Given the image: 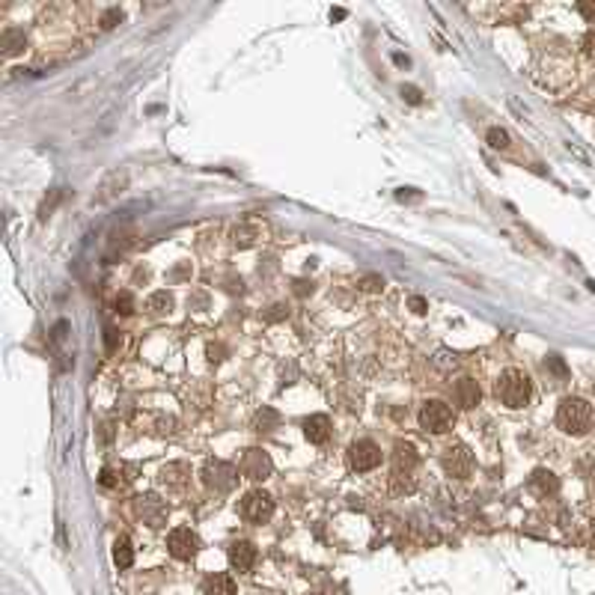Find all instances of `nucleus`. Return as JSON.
Listing matches in <instances>:
<instances>
[{
  "mask_svg": "<svg viewBox=\"0 0 595 595\" xmlns=\"http://www.w3.org/2000/svg\"><path fill=\"white\" fill-rule=\"evenodd\" d=\"M488 146L491 149H509L512 146V137L506 128H491L488 131Z\"/></svg>",
  "mask_w": 595,
  "mask_h": 595,
  "instance_id": "21",
  "label": "nucleus"
},
{
  "mask_svg": "<svg viewBox=\"0 0 595 595\" xmlns=\"http://www.w3.org/2000/svg\"><path fill=\"white\" fill-rule=\"evenodd\" d=\"M381 447L376 440H355L348 447V468L357 470V473H366V470H376L381 465Z\"/></svg>",
  "mask_w": 595,
  "mask_h": 595,
  "instance_id": "6",
  "label": "nucleus"
},
{
  "mask_svg": "<svg viewBox=\"0 0 595 595\" xmlns=\"http://www.w3.org/2000/svg\"><path fill=\"white\" fill-rule=\"evenodd\" d=\"M440 461H444L447 477H453V479H468L470 470H473V456L465 444H449L444 449V458Z\"/></svg>",
  "mask_w": 595,
  "mask_h": 595,
  "instance_id": "8",
  "label": "nucleus"
},
{
  "mask_svg": "<svg viewBox=\"0 0 595 595\" xmlns=\"http://www.w3.org/2000/svg\"><path fill=\"white\" fill-rule=\"evenodd\" d=\"M134 512L149 527H164V521H167V506L155 494H140V497H134Z\"/></svg>",
  "mask_w": 595,
  "mask_h": 595,
  "instance_id": "10",
  "label": "nucleus"
},
{
  "mask_svg": "<svg viewBox=\"0 0 595 595\" xmlns=\"http://www.w3.org/2000/svg\"><path fill=\"white\" fill-rule=\"evenodd\" d=\"M116 346V330H107V348Z\"/></svg>",
  "mask_w": 595,
  "mask_h": 595,
  "instance_id": "34",
  "label": "nucleus"
},
{
  "mask_svg": "<svg viewBox=\"0 0 595 595\" xmlns=\"http://www.w3.org/2000/svg\"><path fill=\"white\" fill-rule=\"evenodd\" d=\"M203 482L208 491L215 494H229L235 486H238V470L229 465V461H220V458H208L203 465Z\"/></svg>",
  "mask_w": 595,
  "mask_h": 595,
  "instance_id": "3",
  "label": "nucleus"
},
{
  "mask_svg": "<svg viewBox=\"0 0 595 595\" xmlns=\"http://www.w3.org/2000/svg\"><path fill=\"white\" fill-rule=\"evenodd\" d=\"M408 307H411V310H414L417 316H423V313L428 310V307H426V301H423V298H417V295L411 298V301H408Z\"/></svg>",
  "mask_w": 595,
  "mask_h": 595,
  "instance_id": "32",
  "label": "nucleus"
},
{
  "mask_svg": "<svg viewBox=\"0 0 595 595\" xmlns=\"http://www.w3.org/2000/svg\"><path fill=\"white\" fill-rule=\"evenodd\" d=\"M226 557H229V566L235 571H241V575H247V571H253V566H256V548H253V542H247V539H235V542L229 545Z\"/></svg>",
  "mask_w": 595,
  "mask_h": 595,
  "instance_id": "11",
  "label": "nucleus"
},
{
  "mask_svg": "<svg viewBox=\"0 0 595 595\" xmlns=\"http://www.w3.org/2000/svg\"><path fill=\"white\" fill-rule=\"evenodd\" d=\"M241 515H245L250 524H268L271 515H274V497L262 488L247 491L245 500H241Z\"/></svg>",
  "mask_w": 595,
  "mask_h": 595,
  "instance_id": "4",
  "label": "nucleus"
},
{
  "mask_svg": "<svg viewBox=\"0 0 595 595\" xmlns=\"http://www.w3.org/2000/svg\"><path fill=\"white\" fill-rule=\"evenodd\" d=\"M0 48H3V57H15L27 48V33L18 30V27H9L3 30V36H0Z\"/></svg>",
  "mask_w": 595,
  "mask_h": 595,
  "instance_id": "17",
  "label": "nucleus"
},
{
  "mask_svg": "<svg viewBox=\"0 0 595 595\" xmlns=\"http://www.w3.org/2000/svg\"><path fill=\"white\" fill-rule=\"evenodd\" d=\"M119 477H123V473H116L114 468H105L102 477H98V482H102L105 488H116V486H123V479H119Z\"/></svg>",
  "mask_w": 595,
  "mask_h": 595,
  "instance_id": "24",
  "label": "nucleus"
},
{
  "mask_svg": "<svg viewBox=\"0 0 595 595\" xmlns=\"http://www.w3.org/2000/svg\"><path fill=\"white\" fill-rule=\"evenodd\" d=\"M330 432H334V423H330L327 414H313L304 420V435L310 444H325L330 438Z\"/></svg>",
  "mask_w": 595,
  "mask_h": 595,
  "instance_id": "12",
  "label": "nucleus"
},
{
  "mask_svg": "<svg viewBox=\"0 0 595 595\" xmlns=\"http://www.w3.org/2000/svg\"><path fill=\"white\" fill-rule=\"evenodd\" d=\"M167 550H170V557L176 559H194L196 554H200V536H196L191 527H176V530H170L167 536Z\"/></svg>",
  "mask_w": 595,
  "mask_h": 595,
  "instance_id": "7",
  "label": "nucleus"
},
{
  "mask_svg": "<svg viewBox=\"0 0 595 595\" xmlns=\"http://www.w3.org/2000/svg\"><path fill=\"white\" fill-rule=\"evenodd\" d=\"M530 488L539 494V497H554V494L559 491V479H557L554 470L539 468V470H533V477H530Z\"/></svg>",
  "mask_w": 595,
  "mask_h": 595,
  "instance_id": "15",
  "label": "nucleus"
},
{
  "mask_svg": "<svg viewBox=\"0 0 595 595\" xmlns=\"http://www.w3.org/2000/svg\"><path fill=\"white\" fill-rule=\"evenodd\" d=\"M360 286H363L366 292H378V289H384V280L372 274V277H363V280H360Z\"/></svg>",
  "mask_w": 595,
  "mask_h": 595,
  "instance_id": "28",
  "label": "nucleus"
},
{
  "mask_svg": "<svg viewBox=\"0 0 595 595\" xmlns=\"http://www.w3.org/2000/svg\"><path fill=\"white\" fill-rule=\"evenodd\" d=\"M253 235H256V229H247V226H238V229H235V233H233V245H235V247H250V245H253V241H256V238H253Z\"/></svg>",
  "mask_w": 595,
  "mask_h": 595,
  "instance_id": "23",
  "label": "nucleus"
},
{
  "mask_svg": "<svg viewBox=\"0 0 595 595\" xmlns=\"http://www.w3.org/2000/svg\"><path fill=\"white\" fill-rule=\"evenodd\" d=\"M146 310H149L152 316H164V313H170V310H173V295H170V292H155V295H149Z\"/></svg>",
  "mask_w": 595,
  "mask_h": 595,
  "instance_id": "20",
  "label": "nucleus"
},
{
  "mask_svg": "<svg viewBox=\"0 0 595 595\" xmlns=\"http://www.w3.org/2000/svg\"><path fill=\"white\" fill-rule=\"evenodd\" d=\"M592 548H595V521H592Z\"/></svg>",
  "mask_w": 595,
  "mask_h": 595,
  "instance_id": "35",
  "label": "nucleus"
},
{
  "mask_svg": "<svg viewBox=\"0 0 595 595\" xmlns=\"http://www.w3.org/2000/svg\"><path fill=\"white\" fill-rule=\"evenodd\" d=\"M578 13L587 18V21H595V0H580V3H578Z\"/></svg>",
  "mask_w": 595,
  "mask_h": 595,
  "instance_id": "27",
  "label": "nucleus"
},
{
  "mask_svg": "<svg viewBox=\"0 0 595 595\" xmlns=\"http://www.w3.org/2000/svg\"><path fill=\"white\" fill-rule=\"evenodd\" d=\"M417 468V449L408 440H399L393 447V473H414Z\"/></svg>",
  "mask_w": 595,
  "mask_h": 595,
  "instance_id": "14",
  "label": "nucleus"
},
{
  "mask_svg": "<svg viewBox=\"0 0 595 595\" xmlns=\"http://www.w3.org/2000/svg\"><path fill=\"white\" fill-rule=\"evenodd\" d=\"M583 54H587V57H595V30H589L587 36H583Z\"/></svg>",
  "mask_w": 595,
  "mask_h": 595,
  "instance_id": "30",
  "label": "nucleus"
},
{
  "mask_svg": "<svg viewBox=\"0 0 595 595\" xmlns=\"http://www.w3.org/2000/svg\"><path fill=\"white\" fill-rule=\"evenodd\" d=\"M271 473H274V461H271V456L265 453V449L253 447V449H247V453L241 456V477H247L253 482H262V479H268Z\"/></svg>",
  "mask_w": 595,
  "mask_h": 595,
  "instance_id": "9",
  "label": "nucleus"
},
{
  "mask_svg": "<svg viewBox=\"0 0 595 595\" xmlns=\"http://www.w3.org/2000/svg\"><path fill=\"white\" fill-rule=\"evenodd\" d=\"M114 563L119 569H131L134 566V548H131V542L123 536V539H116V545H114Z\"/></svg>",
  "mask_w": 595,
  "mask_h": 595,
  "instance_id": "19",
  "label": "nucleus"
},
{
  "mask_svg": "<svg viewBox=\"0 0 595 595\" xmlns=\"http://www.w3.org/2000/svg\"><path fill=\"white\" fill-rule=\"evenodd\" d=\"M402 95H405L411 105H420V102H423V98H420V90H417V86H402Z\"/></svg>",
  "mask_w": 595,
  "mask_h": 595,
  "instance_id": "31",
  "label": "nucleus"
},
{
  "mask_svg": "<svg viewBox=\"0 0 595 595\" xmlns=\"http://www.w3.org/2000/svg\"><path fill=\"white\" fill-rule=\"evenodd\" d=\"M494 393H497V399L506 408H527L533 396V381L521 369H506L497 381V387H494Z\"/></svg>",
  "mask_w": 595,
  "mask_h": 595,
  "instance_id": "2",
  "label": "nucleus"
},
{
  "mask_svg": "<svg viewBox=\"0 0 595 595\" xmlns=\"http://www.w3.org/2000/svg\"><path fill=\"white\" fill-rule=\"evenodd\" d=\"M235 580L233 575H224V571H215L203 580V595H235Z\"/></svg>",
  "mask_w": 595,
  "mask_h": 595,
  "instance_id": "16",
  "label": "nucleus"
},
{
  "mask_svg": "<svg viewBox=\"0 0 595 595\" xmlns=\"http://www.w3.org/2000/svg\"><path fill=\"white\" fill-rule=\"evenodd\" d=\"M295 292H298V295H307V292H313V283H304V280H298V283H295Z\"/></svg>",
  "mask_w": 595,
  "mask_h": 595,
  "instance_id": "33",
  "label": "nucleus"
},
{
  "mask_svg": "<svg viewBox=\"0 0 595 595\" xmlns=\"http://www.w3.org/2000/svg\"><path fill=\"white\" fill-rule=\"evenodd\" d=\"M420 426L426 428V432H447L449 426H453V408H449L447 402H440V399H428L423 402L420 408Z\"/></svg>",
  "mask_w": 595,
  "mask_h": 595,
  "instance_id": "5",
  "label": "nucleus"
},
{
  "mask_svg": "<svg viewBox=\"0 0 595 595\" xmlns=\"http://www.w3.org/2000/svg\"><path fill=\"white\" fill-rule=\"evenodd\" d=\"M116 313H123V316H131V313H134V301H131L128 292H119V295H116Z\"/></svg>",
  "mask_w": 595,
  "mask_h": 595,
  "instance_id": "25",
  "label": "nucleus"
},
{
  "mask_svg": "<svg viewBox=\"0 0 595 595\" xmlns=\"http://www.w3.org/2000/svg\"><path fill=\"white\" fill-rule=\"evenodd\" d=\"M545 369H550V372H557V376H559V378H563V376H566V363H563V360H559L557 355H548V360H545Z\"/></svg>",
  "mask_w": 595,
  "mask_h": 595,
  "instance_id": "26",
  "label": "nucleus"
},
{
  "mask_svg": "<svg viewBox=\"0 0 595 595\" xmlns=\"http://www.w3.org/2000/svg\"><path fill=\"white\" fill-rule=\"evenodd\" d=\"M595 423V411L587 399H580V396H566L563 402L557 408V426L563 428L566 435H587Z\"/></svg>",
  "mask_w": 595,
  "mask_h": 595,
  "instance_id": "1",
  "label": "nucleus"
},
{
  "mask_svg": "<svg viewBox=\"0 0 595 595\" xmlns=\"http://www.w3.org/2000/svg\"><path fill=\"white\" fill-rule=\"evenodd\" d=\"M280 417L271 411V408H262V411L256 414V432H271L274 426H277Z\"/></svg>",
  "mask_w": 595,
  "mask_h": 595,
  "instance_id": "22",
  "label": "nucleus"
},
{
  "mask_svg": "<svg viewBox=\"0 0 595 595\" xmlns=\"http://www.w3.org/2000/svg\"><path fill=\"white\" fill-rule=\"evenodd\" d=\"M116 21H123V13H119V9H110V13H105V18H102V27L110 30V27H116Z\"/></svg>",
  "mask_w": 595,
  "mask_h": 595,
  "instance_id": "29",
  "label": "nucleus"
},
{
  "mask_svg": "<svg viewBox=\"0 0 595 595\" xmlns=\"http://www.w3.org/2000/svg\"><path fill=\"white\" fill-rule=\"evenodd\" d=\"M188 479H191V468L185 465V461H170V465H164L158 473V482L167 488H185Z\"/></svg>",
  "mask_w": 595,
  "mask_h": 595,
  "instance_id": "13",
  "label": "nucleus"
},
{
  "mask_svg": "<svg viewBox=\"0 0 595 595\" xmlns=\"http://www.w3.org/2000/svg\"><path fill=\"white\" fill-rule=\"evenodd\" d=\"M456 396H458V405H461V408H477L482 393H479V384L473 381V378H458Z\"/></svg>",
  "mask_w": 595,
  "mask_h": 595,
  "instance_id": "18",
  "label": "nucleus"
}]
</instances>
